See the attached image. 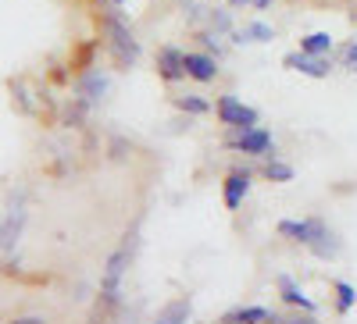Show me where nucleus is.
I'll return each mask as SVG.
<instances>
[{"label": "nucleus", "mask_w": 357, "mask_h": 324, "mask_svg": "<svg viewBox=\"0 0 357 324\" xmlns=\"http://www.w3.org/2000/svg\"><path fill=\"white\" fill-rule=\"evenodd\" d=\"M100 36H104V50L111 57V65L118 72H132L139 65L143 47H139V40L132 33V25L118 8H111L107 0H104V11H100Z\"/></svg>", "instance_id": "obj_1"}, {"label": "nucleus", "mask_w": 357, "mask_h": 324, "mask_svg": "<svg viewBox=\"0 0 357 324\" xmlns=\"http://www.w3.org/2000/svg\"><path fill=\"white\" fill-rule=\"evenodd\" d=\"M136 250H139V235L132 232V235H126V243L107 257L104 271H100V303L104 307H118V303H122V282L129 275V264H132Z\"/></svg>", "instance_id": "obj_2"}, {"label": "nucleus", "mask_w": 357, "mask_h": 324, "mask_svg": "<svg viewBox=\"0 0 357 324\" xmlns=\"http://www.w3.org/2000/svg\"><path fill=\"white\" fill-rule=\"evenodd\" d=\"M222 146H225L229 154H243V157H257V161L275 157V136H272V129H264V125H250V129H240V132H225Z\"/></svg>", "instance_id": "obj_3"}, {"label": "nucleus", "mask_w": 357, "mask_h": 324, "mask_svg": "<svg viewBox=\"0 0 357 324\" xmlns=\"http://www.w3.org/2000/svg\"><path fill=\"white\" fill-rule=\"evenodd\" d=\"M215 118H218V125H225V132H240V129L261 125V111L243 104L236 93H222L215 100Z\"/></svg>", "instance_id": "obj_4"}, {"label": "nucleus", "mask_w": 357, "mask_h": 324, "mask_svg": "<svg viewBox=\"0 0 357 324\" xmlns=\"http://www.w3.org/2000/svg\"><path fill=\"white\" fill-rule=\"evenodd\" d=\"M107 93H111V75L100 65H93V68H86V72L75 75V97L86 100L89 107H100L107 100Z\"/></svg>", "instance_id": "obj_5"}, {"label": "nucleus", "mask_w": 357, "mask_h": 324, "mask_svg": "<svg viewBox=\"0 0 357 324\" xmlns=\"http://www.w3.org/2000/svg\"><path fill=\"white\" fill-rule=\"evenodd\" d=\"M282 68L307 75V79H329L336 72V57H311L304 50H289V54H282Z\"/></svg>", "instance_id": "obj_6"}, {"label": "nucleus", "mask_w": 357, "mask_h": 324, "mask_svg": "<svg viewBox=\"0 0 357 324\" xmlns=\"http://www.w3.org/2000/svg\"><path fill=\"white\" fill-rule=\"evenodd\" d=\"M254 175H257L254 168H232L222 179V203H225V211H240L243 207V200L254 189Z\"/></svg>", "instance_id": "obj_7"}, {"label": "nucleus", "mask_w": 357, "mask_h": 324, "mask_svg": "<svg viewBox=\"0 0 357 324\" xmlns=\"http://www.w3.org/2000/svg\"><path fill=\"white\" fill-rule=\"evenodd\" d=\"M154 68H158V79L165 86H178L186 79V50L175 47V43H165L154 57Z\"/></svg>", "instance_id": "obj_8"}, {"label": "nucleus", "mask_w": 357, "mask_h": 324, "mask_svg": "<svg viewBox=\"0 0 357 324\" xmlns=\"http://www.w3.org/2000/svg\"><path fill=\"white\" fill-rule=\"evenodd\" d=\"M321 225H325V218H282L279 225H275V232L282 235V239H289V243H296V246H307L314 235L321 232Z\"/></svg>", "instance_id": "obj_9"}, {"label": "nucleus", "mask_w": 357, "mask_h": 324, "mask_svg": "<svg viewBox=\"0 0 357 324\" xmlns=\"http://www.w3.org/2000/svg\"><path fill=\"white\" fill-rule=\"evenodd\" d=\"M222 75L218 68V57L207 54V50H186V79L200 82V86H211Z\"/></svg>", "instance_id": "obj_10"}, {"label": "nucleus", "mask_w": 357, "mask_h": 324, "mask_svg": "<svg viewBox=\"0 0 357 324\" xmlns=\"http://www.w3.org/2000/svg\"><path fill=\"white\" fill-rule=\"evenodd\" d=\"M232 47H250V43H272L275 40V25H268L261 18H250L243 25H236V33L229 36Z\"/></svg>", "instance_id": "obj_11"}, {"label": "nucleus", "mask_w": 357, "mask_h": 324, "mask_svg": "<svg viewBox=\"0 0 357 324\" xmlns=\"http://www.w3.org/2000/svg\"><path fill=\"white\" fill-rule=\"evenodd\" d=\"M304 250H307L311 257H318V260H336V257L343 253V239L329 228V221H325V225H321V232L314 235V239H311Z\"/></svg>", "instance_id": "obj_12"}, {"label": "nucleus", "mask_w": 357, "mask_h": 324, "mask_svg": "<svg viewBox=\"0 0 357 324\" xmlns=\"http://www.w3.org/2000/svg\"><path fill=\"white\" fill-rule=\"evenodd\" d=\"M279 300L286 303V307H296V310H307V314H318V303L307 296V292L296 285V278H289V275H279Z\"/></svg>", "instance_id": "obj_13"}, {"label": "nucleus", "mask_w": 357, "mask_h": 324, "mask_svg": "<svg viewBox=\"0 0 357 324\" xmlns=\"http://www.w3.org/2000/svg\"><path fill=\"white\" fill-rule=\"evenodd\" d=\"M190 321H193V296H175L158 310L151 324H190Z\"/></svg>", "instance_id": "obj_14"}, {"label": "nucleus", "mask_w": 357, "mask_h": 324, "mask_svg": "<svg viewBox=\"0 0 357 324\" xmlns=\"http://www.w3.org/2000/svg\"><path fill=\"white\" fill-rule=\"evenodd\" d=\"M172 107L178 114H186V118H207V114H215V104L200 97V93H175L172 97Z\"/></svg>", "instance_id": "obj_15"}, {"label": "nucleus", "mask_w": 357, "mask_h": 324, "mask_svg": "<svg viewBox=\"0 0 357 324\" xmlns=\"http://www.w3.org/2000/svg\"><path fill=\"white\" fill-rule=\"evenodd\" d=\"M261 179H264V182H272V186H286V182L296 179V168L275 154V157H268V161L261 164Z\"/></svg>", "instance_id": "obj_16"}, {"label": "nucleus", "mask_w": 357, "mask_h": 324, "mask_svg": "<svg viewBox=\"0 0 357 324\" xmlns=\"http://www.w3.org/2000/svg\"><path fill=\"white\" fill-rule=\"evenodd\" d=\"M25 207H15L8 218H0V250H11L15 243H18V235H22V228H25Z\"/></svg>", "instance_id": "obj_17"}, {"label": "nucleus", "mask_w": 357, "mask_h": 324, "mask_svg": "<svg viewBox=\"0 0 357 324\" xmlns=\"http://www.w3.org/2000/svg\"><path fill=\"white\" fill-rule=\"evenodd\" d=\"M296 50H304L311 57H333L336 40L329 33H307V36H301V47H296Z\"/></svg>", "instance_id": "obj_18"}, {"label": "nucleus", "mask_w": 357, "mask_h": 324, "mask_svg": "<svg viewBox=\"0 0 357 324\" xmlns=\"http://www.w3.org/2000/svg\"><path fill=\"white\" fill-rule=\"evenodd\" d=\"M268 317H272L268 307H236L222 317V324H264Z\"/></svg>", "instance_id": "obj_19"}, {"label": "nucleus", "mask_w": 357, "mask_h": 324, "mask_svg": "<svg viewBox=\"0 0 357 324\" xmlns=\"http://www.w3.org/2000/svg\"><path fill=\"white\" fill-rule=\"evenodd\" d=\"M178 8H183V18H186V25L193 29H204L207 25V18H211V4H204V0H178Z\"/></svg>", "instance_id": "obj_20"}, {"label": "nucleus", "mask_w": 357, "mask_h": 324, "mask_svg": "<svg viewBox=\"0 0 357 324\" xmlns=\"http://www.w3.org/2000/svg\"><path fill=\"white\" fill-rule=\"evenodd\" d=\"M89 111H93V107H89L86 100L72 97V100L61 107V125H65V129H82V125H86V118H89Z\"/></svg>", "instance_id": "obj_21"}, {"label": "nucleus", "mask_w": 357, "mask_h": 324, "mask_svg": "<svg viewBox=\"0 0 357 324\" xmlns=\"http://www.w3.org/2000/svg\"><path fill=\"white\" fill-rule=\"evenodd\" d=\"M193 40L200 43V50H207V54H215L218 57V61H222V57H225V40L229 36H222V33H215V29H197V33H193Z\"/></svg>", "instance_id": "obj_22"}, {"label": "nucleus", "mask_w": 357, "mask_h": 324, "mask_svg": "<svg viewBox=\"0 0 357 324\" xmlns=\"http://www.w3.org/2000/svg\"><path fill=\"white\" fill-rule=\"evenodd\" d=\"M207 29H215V33H222V36H232V33H236V15H232V8H229V4H225V8H215V4H211Z\"/></svg>", "instance_id": "obj_23"}, {"label": "nucleus", "mask_w": 357, "mask_h": 324, "mask_svg": "<svg viewBox=\"0 0 357 324\" xmlns=\"http://www.w3.org/2000/svg\"><path fill=\"white\" fill-rule=\"evenodd\" d=\"M333 292H336V314H350L354 307H357V289L350 285V282H343V278H336L333 282Z\"/></svg>", "instance_id": "obj_24"}, {"label": "nucleus", "mask_w": 357, "mask_h": 324, "mask_svg": "<svg viewBox=\"0 0 357 324\" xmlns=\"http://www.w3.org/2000/svg\"><path fill=\"white\" fill-rule=\"evenodd\" d=\"M333 54H336V68H343V72L357 75V40H343Z\"/></svg>", "instance_id": "obj_25"}, {"label": "nucleus", "mask_w": 357, "mask_h": 324, "mask_svg": "<svg viewBox=\"0 0 357 324\" xmlns=\"http://www.w3.org/2000/svg\"><path fill=\"white\" fill-rule=\"evenodd\" d=\"M11 93H15V107H18V114H25V118H33V114H36V100L29 97L25 79H15V82H11Z\"/></svg>", "instance_id": "obj_26"}, {"label": "nucleus", "mask_w": 357, "mask_h": 324, "mask_svg": "<svg viewBox=\"0 0 357 324\" xmlns=\"http://www.w3.org/2000/svg\"><path fill=\"white\" fill-rule=\"evenodd\" d=\"M286 324H318V317H314V314H307V310H304V314H301V317H286Z\"/></svg>", "instance_id": "obj_27"}, {"label": "nucleus", "mask_w": 357, "mask_h": 324, "mask_svg": "<svg viewBox=\"0 0 357 324\" xmlns=\"http://www.w3.org/2000/svg\"><path fill=\"white\" fill-rule=\"evenodd\" d=\"M272 4H275V0H250V8H254V11H268Z\"/></svg>", "instance_id": "obj_28"}, {"label": "nucleus", "mask_w": 357, "mask_h": 324, "mask_svg": "<svg viewBox=\"0 0 357 324\" xmlns=\"http://www.w3.org/2000/svg\"><path fill=\"white\" fill-rule=\"evenodd\" d=\"M229 8L232 11H243V8H250V0H229Z\"/></svg>", "instance_id": "obj_29"}, {"label": "nucleus", "mask_w": 357, "mask_h": 324, "mask_svg": "<svg viewBox=\"0 0 357 324\" xmlns=\"http://www.w3.org/2000/svg\"><path fill=\"white\" fill-rule=\"evenodd\" d=\"M15 324H47V321H43V317H18Z\"/></svg>", "instance_id": "obj_30"}, {"label": "nucleus", "mask_w": 357, "mask_h": 324, "mask_svg": "<svg viewBox=\"0 0 357 324\" xmlns=\"http://www.w3.org/2000/svg\"><path fill=\"white\" fill-rule=\"evenodd\" d=\"M107 4H111V8H118V11H122V8L129 4V0H107Z\"/></svg>", "instance_id": "obj_31"}, {"label": "nucleus", "mask_w": 357, "mask_h": 324, "mask_svg": "<svg viewBox=\"0 0 357 324\" xmlns=\"http://www.w3.org/2000/svg\"><path fill=\"white\" fill-rule=\"evenodd\" d=\"M354 22H357V11H354Z\"/></svg>", "instance_id": "obj_32"}]
</instances>
